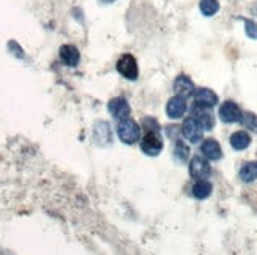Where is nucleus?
I'll use <instances>...</instances> for the list:
<instances>
[{
    "instance_id": "9d476101",
    "label": "nucleus",
    "mask_w": 257,
    "mask_h": 255,
    "mask_svg": "<svg viewBox=\"0 0 257 255\" xmlns=\"http://www.w3.org/2000/svg\"><path fill=\"white\" fill-rule=\"evenodd\" d=\"M174 90L177 93V96H182V98H189V96H193L194 92H196V87L193 84V81L189 79L188 76H178L175 82H174Z\"/></svg>"
},
{
    "instance_id": "a211bd4d",
    "label": "nucleus",
    "mask_w": 257,
    "mask_h": 255,
    "mask_svg": "<svg viewBox=\"0 0 257 255\" xmlns=\"http://www.w3.org/2000/svg\"><path fill=\"white\" fill-rule=\"evenodd\" d=\"M199 8L204 16H213L219 11V2L218 0H200Z\"/></svg>"
},
{
    "instance_id": "5701e85b",
    "label": "nucleus",
    "mask_w": 257,
    "mask_h": 255,
    "mask_svg": "<svg viewBox=\"0 0 257 255\" xmlns=\"http://www.w3.org/2000/svg\"><path fill=\"white\" fill-rule=\"evenodd\" d=\"M104 4H112V2H115V0H103Z\"/></svg>"
},
{
    "instance_id": "f3484780",
    "label": "nucleus",
    "mask_w": 257,
    "mask_h": 255,
    "mask_svg": "<svg viewBox=\"0 0 257 255\" xmlns=\"http://www.w3.org/2000/svg\"><path fill=\"white\" fill-rule=\"evenodd\" d=\"M95 139L98 142H110V129H109V125L106 121H98L95 125Z\"/></svg>"
},
{
    "instance_id": "20e7f679",
    "label": "nucleus",
    "mask_w": 257,
    "mask_h": 255,
    "mask_svg": "<svg viewBox=\"0 0 257 255\" xmlns=\"http://www.w3.org/2000/svg\"><path fill=\"white\" fill-rule=\"evenodd\" d=\"M182 134H183V137L186 140H189L191 143H197V142L202 140V137H204V129H202V126H200L193 117H188L183 121Z\"/></svg>"
},
{
    "instance_id": "6ab92c4d",
    "label": "nucleus",
    "mask_w": 257,
    "mask_h": 255,
    "mask_svg": "<svg viewBox=\"0 0 257 255\" xmlns=\"http://www.w3.org/2000/svg\"><path fill=\"white\" fill-rule=\"evenodd\" d=\"M175 158L180 162H185L189 158V148H188L186 143L182 142V140L175 142Z\"/></svg>"
},
{
    "instance_id": "f257e3e1",
    "label": "nucleus",
    "mask_w": 257,
    "mask_h": 255,
    "mask_svg": "<svg viewBox=\"0 0 257 255\" xmlns=\"http://www.w3.org/2000/svg\"><path fill=\"white\" fill-rule=\"evenodd\" d=\"M117 134L121 142L133 145V143H136L141 139V126L130 117L123 118L117 123Z\"/></svg>"
},
{
    "instance_id": "dca6fc26",
    "label": "nucleus",
    "mask_w": 257,
    "mask_h": 255,
    "mask_svg": "<svg viewBox=\"0 0 257 255\" xmlns=\"http://www.w3.org/2000/svg\"><path fill=\"white\" fill-rule=\"evenodd\" d=\"M240 178L244 183H251L257 178V162L255 161L246 162L243 165L241 170H240Z\"/></svg>"
},
{
    "instance_id": "9b49d317",
    "label": "nucleus",
    "mask_w": 257,
    "mask_h": 255,
    "mask_svg": "<svg viewBox=\"0 0 257 255\" xmlns=\"http://www.w3.org/2000/svg\"><path fill=\"white\" fill-rule=\"evenodd\" d=\"M166 112L171 118H182L186 112V99L182 96H172L166 106Z\"/></svg>"
},
{
    "instance_id": "4468645a",
    "label": "nucleus",
    "mask_w": 257,
    "mask_h": 255,
    "mask_svg": "<svg viewBox=\"0 0 257 255\" xmlns=\"http://www.w3.org/2000/svg\"><path fill=\"white\" fill-rule=\"evenodd\" d=\"M249 143H251V136L246 131H237L230 136V145L233 150H238V151L246 150L249 147Z\"/></svg>"
},
{
    "instance_id": "412c9836",
    "label": "nucleus",
    "mask_w": 257,
    "mask_h": 255,
    "mask_svg": "<svg viewBox=\"0 0 257 255\" xmlns=\"http://www.w3.org/2000/svg\"><path fill=\"white\" fill-rule=\"evenodd\" d=\"M244 30H246V35L252 40H257V24L254 21H244Z\"/></svg>"
},
{
    "instance_id": "423d86ee",
    "label": "nucleus",
    "mask_w": 257,
    "mask_h": 255,
    "mask_svg": "<svg viewBox=\"0 0 257 255\" xmlns=\"http://www.w3.org/2000/svg\"><path fill=\"white\" fill-rule=\"evenodd\" d=\"M241 115L243 112L233 101H226L219 107V118L224 123H238L241 120Z\"/></svg>"
},
{
    "instance_id": "2eb2a0df",
    "label": "nucleus",
    "mask_w": 257,
    "mask_h": 255,
    "mask_svg": "<svg viewBox=\"0 0 257 255\" xmlns=\"http://www.w3.org/2000/svg\"><path fill=\"white\" fill-rule=\"evenodd\" d=\"M211 191H213V186L207 180H197L193 186V195L199 200H204V198L210 197Z\"/></svg>"
},
{
    "instance_id": "aec40b11",
    "label": "nucleus",
    "mask_w": 257,
    "mask_h": 255,
    "mask_svg": "<svg viewBox=\"0 0 257 255\" xmlns=\"http://www.w3.org/2000/svg\"><path fill=\"white\" fill-rule=\"evenodd\" d=\"M241 123L246 126L248 129L251 131H257V115L252 114V112H246V114H243L241 115Z\"/></svg>"
},
{
    "instance_id": "0eeeda50",
    "label": "nucleus",
    "mask_w": 257,
    "mask_h": 255,
    "mask_svg": "<svg viewBox=\"0 0 257 255\" xmlns=\"http://www.w3.org/2000/svg\"><path fill=\"white\" fill-rule=\"evenodd\" d=\"M107 110L117 120L128 118V115L131 114V107L125 98H112L107 104Z\"/></svg>"
},
{
    "instance_id": "b1692460",
    "label": "nucleus",
    "mask_w": 257,
    "mask_h": 255,
    "mask_svg": "<svg viewBox=\"0 0 257 255\" xmlns=\"http://www.w3.org/2000/svg\"><path fill=\"white\" fill-rule=\"evenodd\" d=\"M2 255H5V253H2Z\"/></svg>"
},
{
    "instance_id": "f8f14e48",
    "label": "nucleus",
    "mask_w": 257,
    "mask_h": 255,
    "mask_svg": "<svg viewBox=\"0 0 257 255\" xmlns=\"http://www.w3.org/2000/svg\"><path fill=\"white\" fill-rule=\"evenodd\" d=\"M200 153L204 154L205 159H210V161H218L222 156L221 145L215 139H205L202 142V145H200Z\"/></svg>"
},
{
    "instance_id": "7ed1b4c3",
    "label": "nucleus",
    "mask_w": 257,
    "mask_h": 255,
    "mask_svg": "<svg viewBox=\"0 0 257 255\" xmlns=\"http://www.w3.org/2000/svg\"><path fill=\"white\" fill-rule=\"evenodd\" d=\"M117 71L128 81H136L139 76L138 62L131 54H123L117 62Z\"/></svg>"
},
{
    "instance_id": "1a4fd4ad",
    "label": "nucleus",
    "mask_w": 257,
    "mask_h": 255,
    "mask_svg": "<svg viewBox=\"0 0 257 255\" xmlns=\"http://www.w3.org/2000/svg\"><path fill=\"white\" fill-rule=\"evenodd\" d=\"M191 117L202 126L204 131L211 129L215 126V117L210 112V109H207V107H200V106L194 104V107L191 109Z\"/></svg>"
},
{
    "instance_id": "6e6552de",
    "label": "nucleus",
    "mask_w": 257,
    "mask_h": 255,
    "mask_svg": "<svg viewBox=\"0 0 257 255\" xmlns=\"http://www.w3.org/2000/svg\"><path fill=\"white\" fill-rule=\"evenodd\" d=\"M193 96H194L196 106H200V107L211 109L218 104V95L213 90H210V88H196Z\"/></svg>"
},
{
    "instance_id": "f03ea898",
    "label": "nucleus",
    "mask_w": 257,
    "mask_h": 255,
    "mask_svg": "<svg viewBox=\"0 0 257 255\" xmlns=\"http://www.w3.org/2000/svg\"><path fill=\"white\" fill-rule=\"evenodd\" d=\"M163 147H164V143L160 136V131H147L144 139L141 140V148L145 154H149V156L160 154Z\"/></svg>"
},
{
    "instance_id": "4be33fe9",
    "label": "nucleus",
    "mask_w": 257,
    "mask_h": 255,
    "mask_svg": "<svg viewBox=\"0 0 257 255\" xmlns=\"http://www.w3.org/2000/svg\"><path fill=\"white\" fill-rule=\"evenodd\" d=\"M144 128H145V131H160V125L156 123V120H153V118H145Z\"/></svg>"
},
{
    "instance_id": "39448f33",
    "label": "nucleus",
    "mask_w": 257,
    "mask_h": 255,
    "mask_svg": "<svg viewBox=\"0 0 257 255\" xmlns=\"http://www.w3.org/2000/svg\"><path fill=\"white\" fill-rule=\"evenodd\" d=\"M189 173L196 180H205L211 173L210 162L204 156H194L189 162Z\"/></svg>"
},
{
    "instance_id": "ddd939ff",
    "label": "nucleus",
    "mask_w": 257,
    "mask_h": 255,
    "mask_svg": "<svg viewBox=\"0 0 257 255\" xmlns=\"http://www.w3.org/2000/svg\"><path fill=\"white\" fill-rule=\"evenodd\" d=\"M60 59L65 65L77 66V63H79V60H81V54L76 46H73V44H63V46L60 48Z\"/></svg>"
}]
</instances>
